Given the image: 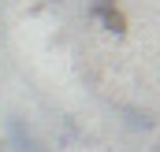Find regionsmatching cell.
I'll use <instances>...</instances> for the list:
<instances>
[{"label":"cell","mask_w":160,"mask_h":152,"mask_svg":"<svg viewBox=\"0 0 160 152\" xmlns=\"http://www.w3.org/2000/svg\"><path fill=\"white\" fill-rule=\"evenodd\" d=\"M127 122H130L134 130H145V134L157 126V122H153V115H149V112H142V108H127Z\"/></svg>","instance_id":"3957f363"},{"label":"cell","mask_w":160,"mask_h":152,"mask_svg":"<svg viewBox=\"0 0 160 152\" xmlns=\"http://www.w3.org/2000/svg\"><path fill=\"white\" fill-rule=\"evenodd\" d=\"M116 7H119V0H89V19H101V15H108Z\"/></svg>","instance_id":"277c9868"},{"label":"cell","mask_w":160,"mask_h":152,"mask_svg":"<svg viewBox=\"0 0 160 152\" xmlns=\"http://www.w3.org/2000/svg\"><path fill=\"white\" fill-rule=\"evenodd\" d=\"M8 134H11V145H15L19 152H45V149H41V141L30 134V130H26V126H22V122H19V119H11Z\"/></svg>","instance_id":"6da1fadb"},{"label":"cell","mask_w":160,"mask_h":152,"mask_svg":"<svg viewBox=\"0 0 160 152\" xmlns=\"http://www.w3.org/2000/svg\"><path fill=\"white\" fill-rule=\"evenodd\" d=\"M97 22H101V26H104V34H112V37H123V34H127V15H123L119 7H116V11H108V15H101Z\"/></svg>","instance_id":"7a4b0ae2"}]
</instances>
